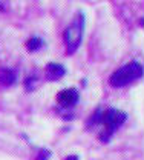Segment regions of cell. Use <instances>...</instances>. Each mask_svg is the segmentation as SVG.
Returning <instances> with one entry per match:
<instances>
[{
	"label": "cell",
	"instance_id": "6da1fadb",
	"mask_svg": "<svg viewBox=\"0 0 144 160\" xmlns=\"http://www.w3.org/2000/svg\"><path fill=\"white\" fill-rule=\"evenodd\" d=\"M126 119H127V114L123 112V111H120V109H115V108H109L106 111L101 109L100 125H103L104 129L100 132V140L103 143H109V140L114 137L117 129L123 126Z\"/></svg>",
	"mask_w": 144,
	"mask_h": 160
},
{
	"label": "cell",
	"instance_id": "5b68a950",
	"mask_svg": "<svg viewBox=\"0 0 144 160\" xmlns=\"http://www.w3.org/2000/svg\"><path fill=\"white\" fill-rule=\"evenodd\" d=\"M64 76H66V68L63 65L54 63V62H51V63L46 65V69H44V77H46V80L57 82V80H60Z\"/></svg>",
	"mask_w": 144,
	"mask_h": 160
},
{
	"label": "cell",
	"instance_id": "8992f818",
	"mask_svg": "<svg viewBox=\"0 0 144 160\" xmlns=\"http://www.w3.org/2000/svg\"><path fill=\"white\" fill-rule=\"evenodd\" d=\"M17 82V72L12 68L2 66L0 68V85L3 86H12Z\"/></svg>",
	"mask_w": 144,
	"mask_h": 160
},
{
	"label": "cell",
	"instance_id": "277c9868",
	"mask_svg": "<svg viewBox=\"0 0 144 160\" xmlns=\"http://www.w3.org/2000/svg\"><path fill=\"white\" fill-rule=\"evenodd\" d=\"M78 100H80V92L75 88H66L57 94V103L60 108H66V109L72 108L78 103Z\"/></svg>",
	"mask_w": 144,
	"mask_h": 160
},
{
	"label": "cell",
	"instance_id": "ba28073f",
	"mask_svg": "<svg viewBox=\"0 0 144 160\" xmlns=\"http://www.w3.org/2000/svg\"><path fill=\"white\" fill-rule=\"evenodd\" d=\"M35 82H37V77H35V76H32V77H26V80H25V88H26V91H31V89L34 88Z\"/></svg>",
	"mask_w": 144,
	"mask_h": 160
},
{
	"label": "cell",
	"instance_id": "52a82bcc",
	"mask_svg": "<svg viewBox=\"0 0 144 160\" xmlns=\"http://www.w3.org/2000/svg\"><path fill=\"white\" fill-rule=\"evenodd\" d=\"M43 46H44V40L41 37H39V36H34V37L28 39V42H26V49L29 52H37V51H40Z\"/></svg>",
	"mask_w": 144,
	"mask_h": 160
},
{
	"label": "cell",
	"instance_id": "3957f363",
	"mask_svg": "<svg viewBox=\"0 0 144 160\" xmlns=\"http://www.w3.org/2000/svg\"><path fill=\"white\" fill-rule=\"evenodd\" d=\"M83 36H84V14L77 12L75 19L64 29V34H63V40H64V45H66V52L69 56L77 52V49L81 45Z\"/></svg>",
	"mask_w": 144,
	"mask_h": 160
},
{
	"label": "cell",
	"instance_id": "7a4b0ae2",
	"mask_svg": "<svg viewBox=\"0 0 144 160\" xmlns=\"http://www.w3.org/2000/svg\"><path fill=\"white\" fill-rule=\"evenodd\" d=\"M143 74H144L143 65L140 62L133 60L130 63H126L121 68H118L115 72H112V76L109 77V83L114 88H123V86H127L129 83H132L135 80L141 79Z\"/></svg>",
	"mask_w": 144,
	"mask_h": 160
},
{
	"label": "cell",
	"instance_id": "9c48e42d",
	"mask_svg": "<svg viewBox=\"0 0 144 160\" xmlns=\"http://www.w3.org/2000/svg\"><path fill=\"white\" fill-rule=\"evenodd\" d=\"M64 160H78V156H67Z\"/></svg>",
	"mask_w": 144,
	"mask_h": 160
}]
</instances>
